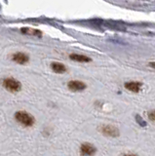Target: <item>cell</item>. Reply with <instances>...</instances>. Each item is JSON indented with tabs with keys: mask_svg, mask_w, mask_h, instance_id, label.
I'll return each mask as SVG.
<instances>
[{
	"mask_svg": "<svg viewBox=\"0 0 155 156\" xmlns=\"http://www.w3.org/2000/svg\"><path fill=\"white\" fill-rule=\"evenodd\" d=\"M15 118L19 123L23 124L26 127H30L34 124V118L30 113L26 111H18L15 114Z\"/></svg>",
	"mask_w": 155,
	"mask_h": 156,
	"instance_id": "1",
	"label": "cell"
},
{
	"mask_svg": "<svg viewBox=\"0 0 155 156\" xmlns=\"http://www.w3.org/2000/svg\"><path fill=\"white\" fill-rule=\"evenodd\" d=\"M2 84L6 90H8L9 92H12V93L19 92L22 89V84L18 80L14 79V78H6V79L3 80Z\"/></svg>",
	"mask_w": 155,
	"mask_h": 156,
	"instance_id": "2",
	"label": "cell"
},
{
	"mask_svg": "<svg viewBox=\"0 0 155 156\" xmlns=\"http://www.w3.org/2000/svg\"><path fill=\"white\" fill-rule=\"evenodd\" d=\"M96 147L91 144H83L80 146V154L82 156H92L96 153Z\"/></svg>",
	"mask_w": 155,
	"mask_h": 156,
	"instance_id": "3",
	"label": "cell"
},
{
	"mask_svg": "<svg viewBox=\"0 0 155 156\" xmlns=\"http://www.w3.org/2000/svg\"><path fill=\"white\" fill-rule=\"evenodd\" d=\"M101 133L108 136H119V130L115 128L114 126L111 125H104L100 128Z\"/></svg>",
	"mask_w": 155,
	"mask_h": 156,
	"instance_id": "4",
	"label": "cell"
},
{
	"mask_svg": "<svg viewBox=\"0 0 155 156\" xmlns=\"http://www.w3.org/2000/svg\"><path fill=\"white\" fill-rule=\"evenodd\" d=\"M67 87L69 88V90L73 91V92H79V91H83L86 89V84L81 81L72 80V81L69 82Z\"/></svg>",
	"mask_w": 155,
	"mask_h": 156,
	"instance_id": "5",
	"label": "cell"
},
{
	"mask_svg": "<svg viewBox=\"0 0 155 156\" xmlns=\"http://www.w3.org/2000/svg\"><path fill=\"white\" fill-rule=\"evenodd\" d=\"M12 58L14 62H16L17 63H20V65H25V63H26L30 61V57H28L26 53H21V52L14 54Z\"/></svg>",
	"mask_w": 155,
	"mask_h": 156,
	"instance_id": "6",
	"label": "cell"
},
{
	"mask_svg": "<svg viewBox=\"0 0 155 156\" xmlns=\"http://www.w3.org/2000/svg\"><path fill=\"white\" fill-rule=\"evenodd\" d=\"M142 83L137 82V81H131V82H127L125 83V88L127 90L133 92V93H139L140 88H142Z\"/></svg>",
	"mask_w": 155,
	"mask_h": 156,
	"instance_id": "7",
	"label": "cell"
},
{
	"mask_svg": "<svg viewBox=\"0 0 155 156\" xmlns=\"http://www.w3.org/2000/svg\"><path fill=\"white\" fill-rule=\"evenodd\" d=\"M69 58H71L72 61H75V62H91V58L87 57V56H83V55H80V54H71L69 56Z\"/></svg>",
	"mask_w": 155,
	"mask_h": 156,
	"instance_id": "8",
	"label": "cell"
},
{
	"mask_svg": "<svg viewBox=\"0 0 155 156\" xmlns=\"http://www.w3.org/2000/svg\"><path fill=\"white\" fill-rule=\"evenodd\" d=\"M51 67L53 71H55L56 73H65L66 71V67L60 62H53L51 65Z\"/></svg>",
	"mask_w": 155,
	"mask_h": 156,
	"instance_id": "9",
	"label": "cell"
},
{
	"mask_svg": "<svg viewBox=\"0 0 155 156\" xmlns=\"http://www.w3.org/2000/svg\"><path fill=\"white\" fill-rule=\"evenodd\" d=\"M22 32L27 33V34H32V35H39V36L41 35V33L38 30H35V29H31V28H23Z\"/></svg>",
	"mask_w": 155,
	"mask_h": 156,
	"instance_id": "10",
	"label": "cell"
},
{
	"mask_svg": "<svg viewBox=\"0 0 155 156\" xmlns=\"http://www.w3.org/2000/svg\"><path fill=\"white\" fill-rule=\"evenodd\" d=\"M136 120H137V122L139 123V125L143 126V127H145V126H146V122H145L139 115H136Z\"/></svg>",
	"mask_w": 155,
	"mask_h": 156,
	"instance_id": "11",
	"label": "cell"
},
{
	"mask_svg": "<svg viewBox=\"0 0 155 156\" xmlns=\"http://www.w3.org/2000/svg\"><path fill=\"white\" fill-rule=\"evenodd\" d=\"M147 116H148V118L151 121H155V110L149 111L148 113H147Z\"/></svg>",
	"mask_w": 155,
	"mask_h": 156,
	"instance_id": "12",
	"label": "cell"
},
{
	"mask_svg": "<svg viewBox=\"0 0 155 156\" xmlns=\"http://www.w3.org/2000/svg\"><path fill=\"white\" fill-rule=\"evenodd\" d=\"M149 66H150V67H152V68H154V69H155V62H150V63H149Z\"/></svg>",
	"mask_w": 155,
	"mask_h": 156,
	"instance_id": "13",
	"label": "cell"
},
{
	"mask_svg": "<svg viewBox=\"0 0 155 156\" xmlns=\"http://www.w3.org/2000/svg\"><path fill=\"white\" fill-rule=\"evenodd\" d=\"M124 156H137V155H135V154H125Z\"/></svg>",
	"mask_w": 155,
	"mask_h": 156,
	"instance_id": "14",
	"label": "cell"
}]
</instances>
